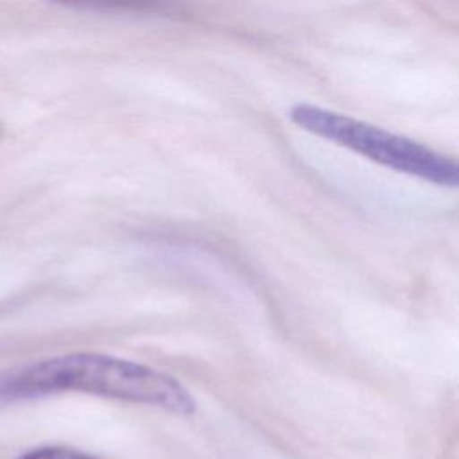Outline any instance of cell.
Returning a JSON list of instances; mask_svg holds the SVG:
<instances>
[{
    "instance_id": "1",
    "label": "cell",
    "mask_w": 459,
    "mask_h": 459,
    "mask_svg": "<svg viewBox=\"0 0 459 459\" xmlns=\"http://www.w3.org/2000/svg\"><path fill=\"white\" fill-rule=\"evenodd\" d=\"M59 393H86L156 407L174 414L195 412V400L176 378L127 359L72 351L13 368L0 375V402Z\"/></svg>"
},
{
    "instance_id": "2",
    "label": "cell",
    "mask_w": 459,
    "mask_h": 459,
    "mask_svg": "<svg viewBox=\"0 0 459 459\" xmlns=\"http://www.w3.org/2000/svg\"><path fill=\"white\" fill-rule=\"evenodd\" d=\"M289 118L301 129L335 142L393 170L441 186H459V160L436 152L411 138L312 104H296Z\"/></svg>"
},
{
    "instance_id": "3",
    "label": "cell",
    "mask_w": 459,
    "mask_h": 459,
    "mask_svg": "<svg viewBox=\"0 0 459 459\" xmlns=\"http://www.w3.org/2000/svg\"><path fill=\"white\" fill-rule=\"evenodd\" d=\"M66 7L104 13H158L165 11L167 0H50Z\"/></svg>"
},
{
    "instance_id": "4",
    "label": "cell",
    "mask_w": 459,
    "mask_h": 459,
    "mask_svg": "<svg viewBox=\"0 0 459 459\" xmlns=\"http://www.w3.org/2000/svg\"><path fill=\"white\" fill-rule=\"evenodd\" d=\"M16 459H99V457L81 450L65 448V446H38V448L27 450Z\"/></svg>"
},
{
    "instance_id": "5",
    "label": "cell",
    "mask_w": 459,
    "mask_h": 459,
    "mask_svg": "<svg viewBox=\"0 0 459 459\" xmlns=\"http://www.w3.org/2000/svg\"><path fill=\"white\" fill-rule=\"evenodd\" d=\"M2 138H4V126L0 124V140H2Z\"/></svg>"
}]
</instances>
